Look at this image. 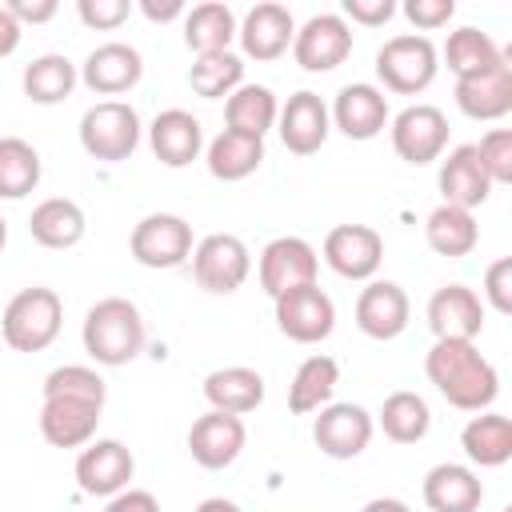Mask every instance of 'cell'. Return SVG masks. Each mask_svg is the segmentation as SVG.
Masks as SVG:
<instances>
[{
	"label": "cell",
	"mask_w": 512,
	"mask_h": 512,
	"mask_svg": "<svg viewBox=\"0 0 512 512\" xmlns=\"http://www.w3.org/2000/svg\"><path fill=\"white\" fill-rule=\"evenodd\" d=\"M424 372L460 412H488L500 396V372L476 348V340H436L424 356Z\"/></svg>",
	"instance_id": "6da1fadb"
},
{
	"label": "cell",
	"mask_w": 512,
	"mask_h": 512,
	"mask_svg": "<svg viewBox=\"0 0 512 512\" xmlns=\"http://www.w3.org/2000/svg\"><path fill=\"white\" fill-rule=\"evenodd\" d=\"M84 352L104 364V368H120L128 360H136L144 352V316L132 300L124 296H104L88 308L84 328H80Z\"/></svg>",
	"instance_id": "7a4b0ae2"
},
{
	"label": "cell",
	"mask_w": 512,
	"mask_h": 512,
	"mask_svg": "<svg viewBox=\"0 0 512 512\" xmlns=\"http://www.w3.org/2000/svg\"><path fill=\"white\" fill-rule=\"evenodd\" d=\"M60 324H64V304L52 288H20L4 316H0V336L12 352H44L56 336H60Z\"/></svg>",
	"instance_id": "3957f363"
},
{
	"label": "cell",
	"mask_w": 512,
	"mask_h": 512,
	"mask_svg": "<svg viewBox=\"0 0 512 512\" xmlns=\"http://www.w3.org/2000/svg\"><path fill=\"white\" fill-rule=\"evenodd\" d=\"M440 72V52L428 36L404 32V36H388L376 48V76L388 92L396 96H416L424 92Z\"/></svg>",
	"instance_id": "277c9868"
},
{
	"label": "cell",
	"mask_w": 512,
	"mask_h": 512,
	"mask_svg": "<svg viewBox=\"0 0 512 512\" xmlns=\"http://www.w3.org/2000/svg\"><path fill=\"white\" fill-rule=\"evenodd\" d=\"M140 144V116L128 100H100L80 116V148L92 160L120 164Z\"/></svg>",
	"instance_id": "5b68a950"
},
{
	"label": "cell",
	"mask_w": 512,
	"mask_h": 512,
	"mask_svg": "<svg viewBox=\"0 0 512 512\" xmlns=\"http://www.w3.org/2000/svg\"><path fill=\"white\" fill-rule=\"evenodd\" d=\"M192 248V224L176 212H148L128 236V252L144 268H180Z\"/></svg>",
	"instance_id": "8992f818"
},
{
	"label": "cell",
	"mask_w": 512,
	"mask_h": 512,
	"mask_svg": "<svg viewBox=\"0 0 512 512\" xmlns=\"http://www.w3.org/2000/svg\"><path fill=\"white\" fill-rule=\"evenodd\" d=\"M252 272V252L232 232H212L192 248V276L204 292L228 296L236 292Z\"/></svg>",
	"instance_id": "52a82bcc"
},
{
	"label": "cell",
	"mask_w": 512,
	"mask_h": 512,
	"mask_svg": "<svg viewBox=\"0 0 512 512\" xmlns=\"http://www.w3.org/2000/svg\"><path fill=\"white\" fill-rule=\"evenodd\" d=\"M272 304H276V328L296 344H320L336 328V304L320 284L288 288Z\"/></svg>",
	"instance_id": "ba28073f"
},
{
	"label": "cell",
	"mask_w": 512,
	"mask_h": 512,
	"mask_svg": "<svg viewBox=\"0 0 512 512\" xmlns=\"http://www.w3.org/2000/svg\"><path fill=\"white\" fill-rule=\"evenodd\" d=\"M392 148L404 164H432L448 148V116L436 104H408L404 112L392 116L388 124Z\"/></svg>",
	"instance_id": "9c48e42d"
},
{
	"label": "cell",
	"mask_w": 512,
	"mask_h": 512,
	"mask_svg": "<svg viewBox=\"0 0 512 512\" xmlns=\"http://www.w3.org/2000/svg\"><path fill=\"white\" fill-rule=\"evenodd\" d=\"M292 56L304 72H332L352 56V28L340 12L308 16L292 36Z\"/></svg>",
	"instance_id": "30bf717a"
},
{
	"label": "cell",
	"mask_w": 512,
	"mask_h": 512,
	"mask_svg": "<svg viewBox=\"0 0 512 512\" xmlns=\"http://www.w3.org/2000/svg\"><path fill=\"white\" fill-rule=\"evenodd\" d=\"M324 264L344 280H372L384 260V236L372 224H336L324 236Z\"/></svg>",
	"instance_id": "8fae6325"
},
{
	"label": "cell",
	"mask_w": 512,
	"mask_h": 512,
	"mask_svg": "<svg viewBox=\"0 0 512 512\" xmlns=\"http://www.w3.org/2000/svg\"><path fill=\"white\" fill-rule=\"evenodd\" d=\"M316 268H320V256L316 248L304 240V236H276L264 244L260 252V288L276 300L280 292L288 288H300V284H316Z\"/></svg>",
	"instance_id": "7c38bea8"
},
{
	"label": "cell",
	"mask_w": 512,
	"mask_h": 512,
	"mask_svg": "<svg viewBox=\"0 0 512 512\" xmlns=\"http://www.w3.org/2000/svg\"><path fill=\"white\" fill-rule=\"evenodd\" d=\"M372 432H376V420H372V412L360 408V404H324L320 416H316V424H312L316 448H320L324 456H332V460H352V456H360V452L368 448Z\"/></svg>",
	"instance_id": "4fadbf2b"
},
{
	"label": "cell",
	"mask_w": 512,
	"mask_h": 512,
	"mask_svg": "<svg viewBox=\"0 0 512 512\" xmlns=\"http://www.w3.org/2000/svg\"><path fill=\"white\" fill-rule=\"evenodd\" d=\"M236 36H240V52L248 60H280L288 48H292V36H296V20L284 4L276 0H264L256 8L244 12V20L236 24Z\"/></svg>",
	"instance_id": "5bb4252c"
},
{
	"label": "cell",
	"mask_w": 512,
	"mask_h": 512,
	"mask_svg": "<svg viewBox=\"0 0 512 512\" xmlns=\"http://www.w3.org/2000/svg\"><path fill=\"white\" fill-rule=\"evenodd\" d=\"M136 472L132 452L120 440H88L76 456V484L84 496H116Z\"/></svg>",
	"instance_id": "9a60e30c"
},
{
	"label": "cell",
	"mask_w": 512,
	"mask_h": 512,
	"mask_svg": "<svg viewBox=\"0 0 512 512\" xmlns=\"http://www.w3.org/2000/svg\"><path fill=\"white\" fill-rule=\"evenodd\" d=\"M412 304L396 280H368L356 296V328L372 340H396L408 328Z\"/></svg>",
	"instance_id": "2e32d148"
},
{
	"label": "cell",
	"mask_w": 512,
	"mask_h": 512,
	"mask_svg": "<svg viewBox=\"0 0 512 512\" xmlns=\"http://www.w3.org/2000/svg\"><path fill=\"white\" fill-rule=\"evenodd\" d=\"M244 440H248L244 420L240 416H228V412H212V408L204 416H196L192 428H188V452L208 472L228 468L244 452Z\"/></svg>",
	"instance_id": "e0dca14e"
},
{
	"label": "cell",
	"mask_w": 512,
	"mask_h": 512,
	"mask_svg": "<svg viewBox=\"0 0 512 512\" xmlns=\"http://www.w3.org/2000/svg\"><path fill=\"white\" fill-rule=\"evenodd\" d=\"M456 108L468 120H500L512 112V52H504L488 72L456 80Z\"/></svg>",
	"instance_id": "ac0fdd59"
},
{
	"label": "cell",
	"mask_w": 512,
	"mask_h": 512,
	"mask_svg": "<svg viewBox=\"0 0 512 512\" xmlns=\"http://www.w3.org/2000/svg\"><path fill=\"white\" fill-rule=\"evenodd\" d=\"M276 132H280V140H284V148L292 152V156H312V152H320L324 148V140H328V132H332V120H328V104L316 96V92H292L288 100H284V108H280V116H276Z\"/></svg>",
	"instance_id": "d6986e66"
},
{
	"label": "cell",
	"mask_w": 512,
	"mask_h": 512,
	"mask_svg": "<svg viewBox=\"0 0 512 512\" xmlns=\"http://www.w3.org/2000/svg\"><path fill=\"white\" fill-rule=\"evenodd\" d=\"M428 328L436 340H476L484 328V300L468 284H444L428 296Z\"/></svg>",
	"instance_id": "ffe728a7"
},
{
	"label": "cell",
	"mask_w": 512,
	"mask_h": 512,
	"mask_svg": "<svg viewBox=\"0 0 512 512\" xmlns=\"http://www.w3.org/2000/svg\"><path fill=\"white\" fill-rule=\"evenodd\" d=\"M144 76V60L132 44L124 40H108L100 48L88 52V60L80 64V80L84 88H92L96 96H120V92H132Z\"/></svg>",
	"instance_id": "44dd1931"
},
{
	"label": "cell",
	"mask_w": 512,
	"mask_h": 512,
	"mask_svg": "<svg viewBox=\"0 0 512 512\" xmlns=\"http://www.w3.org/2000/svg\"><path fill=\"white\" fill-rule=\"evenodd\" d=\"M328 120L348 140H372L388 128V96L376 84H344L328 108Z\"/></svg>",
	"instance_id": "7402d4cb"
},
{
	"label": "cell",
	"mask_w": 512,
	"mask_h": 512,
	"mask_svg": "<svg viewBox=\"0 0 512 512\" xmlns=\"http://www.w3.org/2000/svg\"><path fill=\"white\" fill-rule=\"evenodd\" d=\"M148 144H152V156L164 168H184L204 152V128H200V120L192 112L164 108L148 124Z\"/></svg>",
	"instance_id": "603a6c76"
},
{
	"label": "cell",
	"mask_w": 512,
	"mask_h": 512,
	"mask_svg": "<svg viewBox=\"0 0 512 512\" xmlns=\"http://www.w3.org/2000/svg\"><path fill=\"white\" fill-rule=\"evenodd\" d=\"M436 184H440L444 204L468 208V212L480 208V204L488 200V192H492V180H488V172H484V164H480L476 144H456V148L440 160Z\"/></svg>",
	"instance_id": "cb8c5ba5"
},
{
	"label": "cell",
	"mask_w": 512,
	"mask_h": 512,
	"mask_svg": "<svg viewBox=\"0 0 512 512\" xmlns=\"http://www.w3.org/2000/svg\"><path fill=\"white\" fill-rule=\"evenodd\" d=\"M100 404L88 400H68V396H48L40 404V436L52 448H84L96 436L100 424Z\"/></svg>",
	"instance_id": "d4e9b609"
},
{
	"label": "cell",
	"mask_w": 512,
	"mask_h": 512,
	"mask_svg": "<svg viewBox=\"0 0 512 512\" xmlns=\"http://www.w3.org/2000/svg\"><path fill=\"white\" fill-rule=\"evenodd\" d=\"M424 504L432 512H476L484 500V484L468 464H436L424 476Z\"/></svg>",
	"instance_id": "484cf974"
},
{
	"label": "cell",
	"mask_w": 512,
	"mask_h": 512,
	"mask_svg": "<svg viewBox=\"0 0 512 512\" xmlns=\"http://www.w3.org/2000/svg\"><path fill=\"white\" fill-rule=\"evenodd\" d=\"M204 400L212 404V412H228V416H244L252 408H260L264 400V376L256 368L244 364H228L204 376Z\"/></svg>",
	"instance_id": "4316f807"
},
{
	"label": "cell",
	"mask_w": 512,
	"mask_h": 512,
	"mask_svg": "<svg viewBox=\"0 0 512 512\" xmlns=\"http://www.w3.org/2000/svg\"><path fill=\"white\" fill-rule=\"evenodd\" d=\"M84 228H88L84 208H80L76 200H68V196H48V200H40V204L32 208V216H28L32 240H36L40 248H56V252L80 244V240H84Z\"/></svg>",
	"instance_id": "83f0119b"
},
{
	"label": "cell",
	"mask_w": 512,
	"mask_h": 512,
	"mask_svg": "<svg viewBox=\"0 0 512 512\" xmlns=\"http://www.w3.org/2000/svg\"><path fill=\"white\" fill-rule=\"evenodd\" d=\"M460 448L480 468L508 464V456H512V420L500 416V412H476L460 432Z\"/></svg>",
	"instance_id": "f1b7e54d"
},
{
	"label": "cell",
	"mask_w": 512,
	"mask_h": 512,
	"mask_svg": "<svg viewBox=\"0 0 512 512\" xmlns=\"http://www.w3.org/2000/svg\"><path fill=\"white\" fill-rule=\"evenodd\" d=\"M204 164H208V172H212L216 180H224V184L244 180V176H252V172L264 164V140L240 136V132H228V128H224L220 136L208 140Z\"/></svg>",
	"instance_id": "f546056e"
},
{
	"label": "cell",
	"mask_w": 512,
	"mask_h": 512,
	"mask_svg": "<svg viewBox=\"0 0 512 512\" xmlns=\"http://www.w3.org/2000/svg\"><path fill=\"white\" fill-rule=\"evenodd\" d=\"M424 240L436 256H448V260H460V256H472L476 240H480V228H476V216L468 208H452V204H440L428 212L424 220Z\"/></svg>",
	"instance_id": "4dcf8cb0"
},
{
	"label": "cell",
	"mask_w": 512,
	"mask_h": 512,
	"mask_svg": "<svg viewBox=\"0 0 512 512\" xmlns=\"http://www.w3.org/2000/svg\"><path fill=\"white\" fill-rule=\"evenodd\" d=\"M276 116H280V104H276L272 88H264V84H240L224 100V124H228V132H240V136L264 140V132L276 124Z\"/></svg>",
	"instance_id": "1f68e13d"
},
{
	"label": "cell",
	"mask_w": 512,
	"mask_h": 512,
	"mask_svg": "<svg viewBox=\"0 0 512 512\" xmlns=\"http://www.w3.org/2000/svg\"><path fill=\"white\" fill-rule=\"evenodd\" d=\"M336 384H340V364H336L332 356H324V352H320V356H308V360L296 368L292 384H288V408H292L296 416L320 412L324 404H332Z\"/></svg>",
	"instance_id": "d6a6232c"
},
{
	"label": "cell",
	"mask_w": 512,
	"mask_h": 512,
	"mask_svg": "<svg viewBox=\"0 0 512 512\" xmlns=\"http://www.w3.org/2000/svg\"><path fill=\"white\" fill-rule=\"evenodd\" d=\"M236 40V12L220 0L196 4L184 12V44L204 56V52H228V44Z\"/></svg>",
	"instance_id": "836d02e7"
},
{
	"label": "cell",
	"mask_w": 512,
	"mask_h": 512,
	"mask_svg": "<svg viewBox=\"0 0 512 512\" xmlns=\"http://www.w3.org/2000/svg\"><path fill=\"white\" fill-rule=\"evenodd\" d=\"M376 424L384 428V436H388L392 444H416V440L428 436V428H432V412H428V400H424L420 392L400 388V392L384 396Z\"/></svg>",
	"instance_id": "e575fe53"
},
{
	"label": "cell",
	"mask_w": 512,
	"mask_h": 512,
	"mask_svg": "<svg viewBox=\"0 0 512 512\" xmlns=\"http://www.w3.org/2000/svg\"><path fill=\"white\" fill-rule=\"evenodd\" d=\"M76 80H80L76 64H72L68 56H60V52L36 56V60L24 68V76H20L24 96H28L32 104H60V100H68L72 88H76Z\"/></svg>",
	"instance_id": "d590c367"
},
{
	"label": "cell",
	"mask_w": 512,
	"mask_h": 512,
	"mask_svg": "<svg viewBox=\"0 0 512 512\" xmlns=\"http://www.w3.org/2000/svg\"><path fill=\"white\" fill-rule=\"evenodd\" d=\"M504 56V48L484 32V28H472V24H464V28H456V32H448V44H444V60H448V72L456 76V80H464V76H476V72H488L496 60Z\"/></svg>",
	"instance_id": "8d00e7d4"
},
{
	"label": "cell",
	"mask_w": 512,
	"mask_h": 512,
	"mask_svg": "<svg viewBox=\"0 0 512 512\" xmlns=\"http://www.w3.org/2000/svg\"><path fill=\"white\" fill-rule=\"evenodd\" d=\"M40 152L20 136H0V200H24L40 184Z\"/></svg>",
	"instance_id": "74e56055"
},
{
	"label": "cell",
	"mask_w": 512,
	"mask_h": 512,
	"mask_svg": "<svg viewBox=\"0 0 512 512\" xmlns=\"http://www.w3.org/2000/svg\"><path fill=\"white\" fill-rule=\"evenodd\" d=\"M188 84L196 96L204 100H220V96H232L240 84H244V60L228 48V52H204L192 60L188 68Z\"/></svg>",
	"instance_id": "f35d334b"
},
{
	"label": "cell",
	"mask_w": 512,
	"mask_h": 512,
	"mask_svg": "<svg viewBox=\"0 0 512 512\" xmlns=\"http://www.w3.org/2000/svg\"><path fill=\"white\" fill-rule=\"evenodd\" d=\"M48 396L88 400V404H100V408H104L108 388H104V380H100L96 368H88V364H60V368H52V372L44 376V400H48Z\"/></svg>",
	"instance_id": "ab89813d"
},
{
	"label": "cell",
	"mask_w": 512,
	"mask_h": 512,
	"mask_svg": "<svg viewBox=\"0 0 512 512\" xmlns=\"http://www.w3.org/2000/svg\"><path fill=\"white\" fill-rule=\"evenodd\" d=\"M476 152H480V164H484L492 184H512V132L508 128L484 132Z\"/></svg>",
	"instance_id": "60d3db41"
},
{
	"label": "cell",
	"mask_w": 512,
	"mask_h": 512,
	"mask_svg": "<svg viewBox=\"0 0 512 512\" xmlns=\"http://www.w3.org/2000/svg\"><path fill=\"white\" fill-rule=\"evenodd\" d=\"M128 12H132L128 0H80V4H76V16H80L88 28H96V32L120 28V24L128 20Z\"/></svg>",
	"instance_id": "b9f144b4"
},
{
	"label": "cell",
	"mask_w": 512,
	"mask_h": 512,
	"mask_svg": "<svg viewBox=\"0 0 512 512\" xmlns=\"http://www.w3.org/2000/svg\"><path fill=\"white\" fill-rule=\"evenodd\" d=\"M484 300H488L500 316L512 312V256H500V260H492V264L484 268Z\"/></svg>",
	"instance_id": "7bdbcfd3"
},
{
	"label": "cell",
	"mask_w": 512,
	"mask_h": 512,
	"mask_svg": "<svg viewBox=\"0 0 512 512\" xmlns=\"http://www.w3.org/2000/svg\"><path fill=\"white\" fill-rule=\"evenodd\" d=\"M404 16L412 20V28L436 32V28H444V24L456 16V4H452V0H408V4H404Z\"/></svg>",
	"instance_id": "ee69618b"
},
{
	"label": "cell",
	"mask_w": 512,
	"mask_h": 512,
	"mask_svg": "<svg viewBox=\"0 0 512 512\" xmlns=\"http://www.w3.org/2000/svg\"><path fill=\"white\" fill-rule=\"evenodd\" d=\"M340 16L352 24H364V28H380L396 16V4L392 0H344Z\"/></svg>",
	"instance_id": "f6af8a7d"
},
{
	"label": "cell",
	"mask_w": 512,
	"mask_h": 512,
	"mask_svg": "<svg viewBox=\"0 0 512 512\" xmlns=\"http://www.w3.org/2000/svg\"><path fill=\"white\" fill-rule=\"evenodd\" d=\"M104 512H160V500L148 488H124V492L108 496Z\"/></svg>",
	"instance_id": "bcb514c9"
},
{
	"label": "cell",
	"mask_w": 512,
	"mask_h": 512,
	"mask_svg": "<svg viewBox=\"0 0 512 512\" xmlns=\"http://www.w3.org/2000/svg\"><path fill=\"white\" fill-rule=\"evenodd\" d=\"M4 8L16 16L20 28L24 24H48L56 16V0H8Z\"/></svg>",
	"instance_id": "7dc6e473"
},
{
	"label": "cell",
	"mask_w": 512,
	"mask_h": 512,
	"mask_svg": "<svg viewBox=\"0 0 512 512\" xmlns=\"http://www.w3.org/2000/svg\"><path fill=\"white\" fill-rule=\"evenodd\" d=\"M140 12H144V16L152 20V24H168V20L184 16L188 8H184L180 0H164V4H160V0H140Z\"/></svg>",
	"instance_id": "c3c4849f"
},
{
	"label": "cell",
	"mask_w": 512,
	"mask_h": 512,
	"mask_svg": "<svg viewBox=\"0 0 512 512\" xmlns=\"http://www.w3.org/2000/svg\"><path fill=\"white\" fill-rule=\"evenodd\" d=\"M20 32H24V28L16 24V16L0 4V60H4V56H12V52L20 48Z\"/></svg>",
	"instance_id": "681fc988"
},
{
	"label": "cell",
	"mask_w": 512,
	"mask_h": 512,
	"mask_svg": "<svg viewBox=\"0 0 512 512\" xmlns=\"http://www.w3.org/2000/svg\"><path fill=\"white\" fill-rule=\"evenodd\" d=\"M360 512H412L404 500H396V496H376V500H368Z\"/></svg>",
	"instance_id": "f907efd6"
},
{
	"label": "cell",
	"mask_w": 512,
	"mask_h": 512,
	"mask_svg": "<svg viewBox=\"0 0 512 512\" xmlns=\"http://www.w3.org/2000/svg\"><path fill=\"white\" fill-rule=\"evenodd\" d=\"M192 512H240V504H236V500H224V496H208V500H200Z\"/></svg>",
	"instance_id": "816d5d0a"
},
{
	"label": "cell",
	"mask_w": 512,
	"mask_h": 512,
	"mask_svg": "<svg viewBox=\"0 0 512 512\" xmlns=\"http://www.w3.org/2000/svg\"><path fill=\"white\" fill-rule=\"evenodd\" d=\"M4 244H8V220L0 216V252H4Z\"/></svg>",
	"instance_id": "f5cc1de1"
}]
</instances>
